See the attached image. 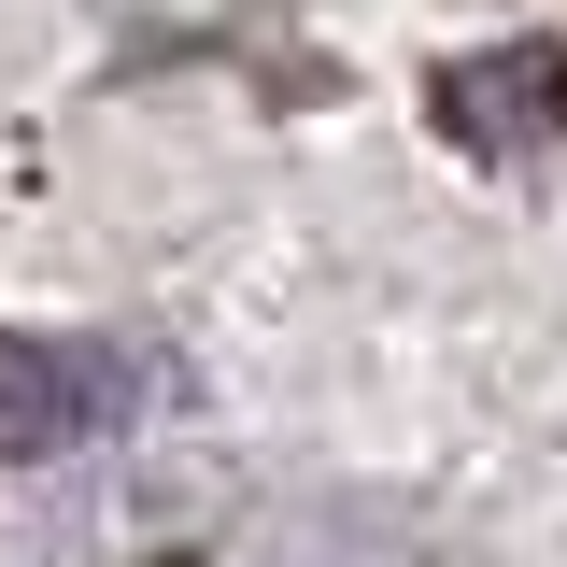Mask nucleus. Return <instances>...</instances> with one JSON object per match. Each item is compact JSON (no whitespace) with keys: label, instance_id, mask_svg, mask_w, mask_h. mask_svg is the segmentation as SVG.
<instances>
[{"label":"nucleus","instance_id":"f03ea898","mask_svg":"<svg viewBox=\"0 0 567 567\" xmlns=\"http://www.w3.org/2000/svg\"><path fill=\"white\" fill-rule=\"evenodd\" d=\"M114 412V369L58 327H0V468H43Z\"/></svg>","mask_w":567,"mask_h":567},{"label":"nucleus","instance_id":"f257e3e1","mask_svg":"<svg viewBox=\"0 0 567 567\" xmlns=\"http://www.w3.org/2000/svg\"><path fill=\"white\" fill-rule=\"evenodd\" d=\"M440 114L483 156H525V171H567V29L539 43H483V58L440 71Z\"/></svg>","mask_w":567,"mask_h":567}]
</instances>
